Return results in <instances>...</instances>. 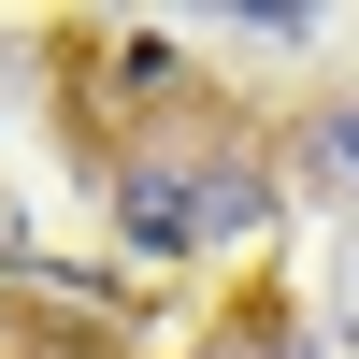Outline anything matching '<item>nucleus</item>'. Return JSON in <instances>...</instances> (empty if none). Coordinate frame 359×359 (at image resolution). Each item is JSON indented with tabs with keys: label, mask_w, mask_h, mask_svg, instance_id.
Instances as JSON below:
<instances>
[{
	"label": "nucleus",
	"mask_w": 359,
	"mask_h": 359,
	"mask_svg": "<svg viewBox=\"0 0 359 359\" xmlns=\"http://www.w3.org/2000/svg\"><path fill=\"white\" fill-rule=\"evenodd\" d=\"M115 230H130V245H158V259L216 245V216H201V172H172V158H130V172H115Z\"/></svg>",
	"instance_id": "1"
},
{
	"label": "nucleus",
	"mask_w": 359,
	"mask_h": 359,
	"mask_svg": "<svg viewBox=\"0 0 359 359\" xmlns=\"http://www.w3.org/2000/svg\"><path fill=\"white\" fill-rule=\"evenodd\" d=\"M172 72H187V57H172V43H158V29H130V43H115V72H101V86H115V101H158V86H172Z\"/></svg>",
	"instance_id": "2"
},
{
	"label": "nucleus",
	"mask_w": 359,
	"mask_h": 359,
	"mask_svg": "<svg viewBox=\"0 0 359 359\" xmlns=\"http://www.w3.org/2000/svg\"><path fill=\"white\" fill-rule=\"evenodd\" d=\"M316 172H331V187H359V101L331 115V130H316Z\"/></svg>",
	"instance_id": "3"
}]
</instances>
